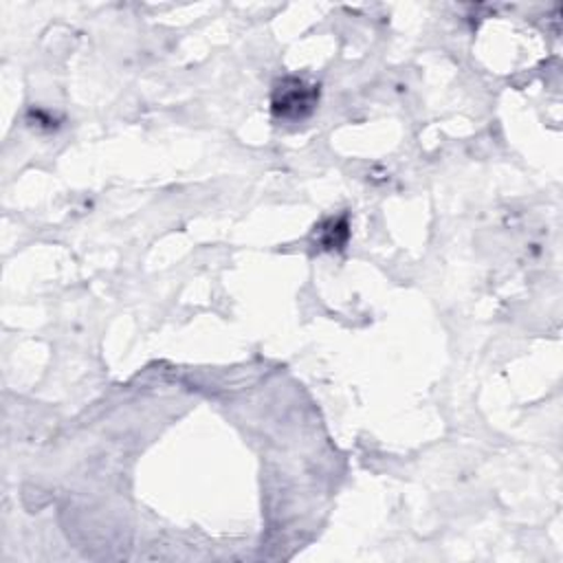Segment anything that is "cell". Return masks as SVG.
<instances>
[{
    "instance_id": "1",
    "label": "cell",
    "mask_w": 563,
    "mask_h": 563,
    "mask_svg": "<svg viewBox=\"0 0 563 563\" xmlns=\"http://www.w3.org/2000/svg\"><path fill=\"white\" fill-rule=\"evenodd\" d=\"M319 88L299 77H284L273 90V112L279 119H303L312 112Z\"/></svg>"
}]
</instances>
